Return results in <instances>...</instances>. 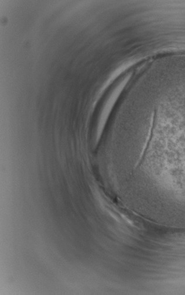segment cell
I'll list each match as a JSON object with an SVG mask.
<instances>
[]
</instances>
